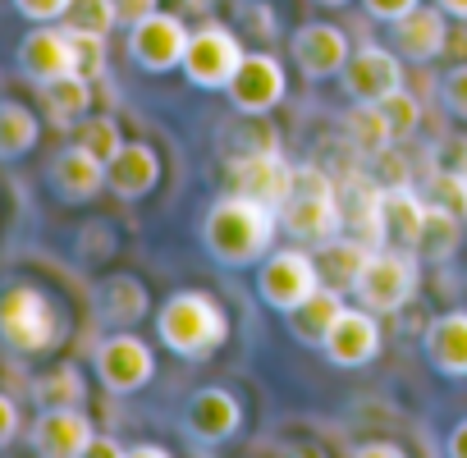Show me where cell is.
<instances>
[{"mask_svg": "<svg viewBox=\"0 0 467 458\" xmlns=\"http://www.w3.org/2000/svg\"><path fill=\"white\" fill-rule=\"evenodd\" d=\"M275 234H280V211L262 206L257 197L248 193H224L211 202L206 220H202V244L206 253L239 271V266H253L262 262L271 248H275Z\"/></svg>", "mask_w": 467, "mask_h": 458, "instance_id": "1", "label": "cell"}, {"mask_svg": "<svg viewBox=\"0 0 467 458\" xmlns=\"http://www.w3.org/2000/svg\"><path fill=\"white\" fill-rule=\"evenodd\" d=\"M156 335H161V344H165L170 353H179V358H188V362H202V358H211V353L224 344L229 321H224V307H220L211 294L183 289V294H174V298L156 312Z\"/></svg>", "mask_w": 467, "mask_h": 458, "instance_id": "2", "label": "cell"}, {"mask_svg": "<svg viewBox=\"0 0 467 458\" xmlns=\"http://www.w3.org/2000/svg\"><path fill=\"white\" fill-rule=\"evenodd\" d=\"M280 229H289L294 244H330L344 234V193L317 165H298L294 193L280 206Z\"/></svg>", "mask_w": 467, "mask_h": 458, "instance_id": "3", "label": "cell"}, {"mask_svg": "<svg viewBox=\"0 0 467 458\" xmlns=\"http://www.w3.org/2000/svg\"><path fill=\"white\" fill-rule=\"evenodd\" d=\"M65 339L60 307L37 285H10L0 294V344L19 358H42Z\"/></svg>", "mask_w": 467, "mask_h": 458, "instance_id": "4", "label": "cell"}, {"mask_svg": "<svg viewBox=\"0 0 467 458\" xmlns=\"http://www.w3.org/2000/svg\"><path fill=\"white\" fill-rule=\"evenodd\" d=\"M348 294H358V303L371 307L376 317L403 312V307L412 303V294H417V253L394 248V244L376 248V253L367 257V266H362V276H358V285H353Z\"/></svg>", "mask_w": 467, "mask_h": 458, "instance_id": "5", "label": "cell"}, {"mask_svg": "<svg viewBox=\"0 0 467 458\" xmlns=\"http://www.w3.org/2000/svg\"><path fill=\"white\" fill-rule=\"evenodd\" d=\"M326 280H321V266H317V257L298 244V248H271L262 262H257V294H262V303L266 307H275V312H294V307H303L317 289H321Z\"/></svg>", "mask_w": 467, "mask_h": 458, "instance_id": "6", "label": "cell"}, {"mask_svg": "<svg viewBox=\"0 0 467 458\" xmlns=\"http://www.w3.org/2000/svg\"><path fill=\"white\" fill-rule=\"evenodd\" d=\"M244 47L234 37V28L224 24H202L192 37H188V51H183V74L192 88H206V92H224L229 78L239 74L244 65Z\"/></svg>", "mask_w": 467, "mask_h": 458, "instance_id": "7", "label": "cell"}, {"mask_svg": "<svg viewBox=\"0 0 467 458\" xmlns=\"http://www.w3.org/2000/svg\"><path fill=\"white\" fill-rule=\"evenodd\" d=\"M188 24L170 10H151L147 19L129 24V56L138 69L147 74H170L183 65V51H188Z\"/></svg>", "mask_w": 467, "mask_h": 458, "instance_id": "8", "label": "cell"}, {"mask_svg": "<svg viewBox=\"0 0 467 458\" xmlns=\"http://www.w3.org/2000/svg\"><path fill=\"white\" fill-rule=\"evenodd\" d=\"M294 174H298V165H289V156L280 147H257V151H244V156L229 161L234 193H248V197H257L271 211H280L289 202Z\"/></svg>", "mask_w": 467, "mask_h": 458, "instance_id": "9", "label": "cell"}, {"mask_svg": "<svg viewBox=\"0 0 467 458\" xmlns=\"http://www.w3.org/2000/svg\"><path fill=\"white\" fill-rule=\"evenodd\" d=\"M92 367H97V376H101V385H106L110 394H138V390L151 385V376H156L151 349H147L138 335H129V330L106 335V339L97 344V353H92Z\"/></svg>", "mask_w": 467, "mask_h": 458, "instance_id": "10", "label": "cell"}, {"mask_svg": "<svg viewBox=\"0 0 467 458\" xmlns=\"http://www.w3.org/2000/svg\"><path fill=\"white\" fill-rule=\"evenodd\" d=\"M321 353H326L330 367H344V371L367 367V362L380 353V321H376V312L362 307V303H358V307H344V312L335 317V326L326 330Z\"/></svg>", "mask_w": 467, "mask_h": 458, "instance_id": "11", "label": "cell"}, {"mask_svg": "<svg viewBox=\"0 0 467 458\" xmlns=\"http://www.w3.org/2000/svg\"><path fill=\"white\" fill-rule=\"evenodd\" d=\"M224 92H229L234 110H244L248 120H262L266 110H275V106L285 101V65H280L275 56H266V51L244 56L239 74L229 78Z\"/></svg>", "mask_w": 467, "mask_h": 458, "instance_id": "12", "label": "cell"}, {"mask_svg": "<svg viewBox=\"0 0 467 458\" xmlns=\"http://www.w3.org/2000/svg\"><path fill=\"white\" fill-rule=\"evenodd\" d=\"M239 426H244V403L234 399L229 390L202 385L197 394H188V403H183V435L188 440L211 449V444H220L229 435H239Z\"/></svg>", "mask_w": 467, "mask_h": 458, "instance_id": "13", "label": "cell"}, {"mask_svg": "<svg viewBox=\"0 0 467 458\" xmlns=\"http://www.w3.org/2000/svg\"><path fill=\"white\" fill-rule=\"evenodd\" d=\"M97 431L83 408H42L28 426V444L42 458H88Z\"/></svg>", "mask_w": 467, "mask_h": 458, "instance_id": "14", "label": "cell"}, {"mask_svg": "<svg viewBox=\"0 0 467 458\" xmlns=\"http://www.w3.org/2000/svg\"><path fill=\"white\" fill-rule=\"evenodd\" d=\"M403 56L399 51H385V47H358L348 56V65L339 69V83L353 101H380L389 97L394 88H403Z\"/></svg>", "mask_w": 467, "mask_h": 458, "instance_id": "15", "label": "cell"}, {"mask_svg": "<svg viewBox=\"0 0 467 458\" xmlns=\"http://www.w3.org/2000/svg\"><path fill=\"white\" fill-rule=\"evenodd\" d=\"M19 74L28 83H51L60 74H74V42H69V28L60 24H33V33L19 42Z\"/></svg>", "mask_w": 467, "mask_h": 458, "instance_id": "16", "label": "cell"}, {"mask_svg": "<svg viewBox=\"0 0 467 458\" xmlns=\"http://www.w3.org/2000/svg\"><path fill=\"white\" fill-rule=\"evenodd\" d=\"M348 56H353V47H348L344 28H335V24H303L294 33V65L312 83L339 74L348 65Z\"/></svg>", "mask_w": 467, "mask_h": 458, "instance_id": "17", "label": "cell"}, {"mask_svg": "<svg viewBox=\"0 0 467 458\" xmlns=\"http://www.w3.org/2000/svg\"><path fill=\"white\" fill-rule=\"evenodd\" d=\"M161 183V156L151 142H124L110 161H106V188L124 202L147 197Z\"/></svg>", "mask_w": 467, "mask_h": 458, "instance_id": "18", "label": "cell"}, {"mask_svg": "<svg viewBox=\"0 0 467 458\" xmlns=\"http://www.w3.org/2000/svg\"><path fill=\"white\" fill-rule=\"evenodd\" d=\"M47 179H51L56 197H65V202H92V197L106 188V161L92 156L83 142H74V147L56 151Z\"/></svg>", "mask_w": 467, "mask_h": 458, "instance_id": "19", "label": "cell"}, {"mask_svg": "<svg viewBox=\"0 0 467 458\" xmlns=\"http://www.w3.org/2000/svg\"><path fill=\"white\" fill-rule=\"evenodd\" d=\"M394 51L412 65H431L435 56L449 51V24H444V10L435 5H417L412 15H403L394 24Z\"/></svg>", "mask_w": 467, "mask_h": 458, "instance_id": "20", "label": "cell"}, {"mask_svg": "<svg viewBox=\"0 0 467 458\" xmlns=\"http://www.w3.org/2000/svg\"><path fill=\"white\" fill-rule=\"evenodd\" d=\"M380 215H385V244L417 253L421 248V229H426V202L417 197V188L394 183L380 188Z\"/></svg>", "mask_w": 467, "mask_h": 458, "instance_id": "21", "label": "cell"}, {"mask_svg": "<svg viewBox=\"0 0 467 458\" xmlns=\"http://www.w3.org/2000/svg\"><path fill=\"white\" fill-rule=\"evenodd\" d=\"M426 362L440 376H467V312H444L426 326Z\"/></svg>", "mask_w": 467, "mask_h": 458, "instance_id": "22", "label": "cell"}, {"mask_svg": "<svg viewBox=\"0 0 467 458\" xmlns=\"http://www.w3.org/2000/svg\"><path fill=\"white\" fill-rule=\"evenodd\" d=\"M37 101L56 129H74L92 110V78L83 74H60L51 83H37Z\"/></svg>", "mask_w": 467, "mask_h": 458, "instance_id": "23", "label": "cell"}, {"mask_svg": "<svg viewBox=\"0 0 467 458\" xmlns=\"http://www.w3.org/2000/svg\"><path fill=\"white\" fill-rule=\"evenodd\" d=\"M344 229L358 234L362 244L371 248H385V215H380V183L371 174L353 179L348 183V197H344Z\"/></svg>", "mask_w": 467, "mask_h": 458, "instance_id": "24", "label": "cell"}, {"mask_svg": "<svg viewBox=\"0 0 467 458\" xmlns=\"http://www.w3.org/2000/svg\"><path fill=\"white\" fill-rule=\"evenodd\" d=\"M97 317L110 326V330H129L147 317V285L133 280V276H110L101 289H97Z\"/></svg>", "mask_w": 467, "mask_h": 458, "instance_id": "25", "label": "cell"}, {"mask_svg": "<svg viewBox=\"0 0 467 458\" xmlns=\"http://www.w3.org/2000/svg\"><path fill=\"white\" fill-rule=\"evenodd\" d=\"M371 253H376L371 244H362L358 234H348V229H344V234H335L330 244H321V257H317L321 280H326V285H335V289H353Z\"/></svg>", "mask_w": 467, "mask_h": 458, "instance_id": "26", "label": "cell"}, {"mask_svg": "<svg viewBox=\"0 0 467 458\" xmlns=\"http://www.w3.org/2000/svg\"><path fill=\"white\" fill-rule=\"evenodd\" d=\"M344 312V294L335 289V285H321L303 307H294L289 312V330H294V339L298 344H312V349H321L326 344V330L335 326V317Z\"/></svg>", "mask_w": 467, "mask_h": 458, "instance_id": "27", "label": "cell"}, {"mask_svg": "<svg viewBox=\"0 0 467 458\" xmlns=\"http://www.w3.org/2000/svg\"><path fill=\"white\" fill-rule=\"evenodd\" d=\"M42 138V120L33 106L5 97L0 101V161H24Z\"/></svg>", "mask_w": 467, "mask_h": 458, "instance_id": "28", "label": "cell"}, {"mask_svg": "<svg viewBox=\"0 0 467 458\" xmlns=\"http://www.w3.org/2000/svg\"><path fill=\"white\" fill-rule=\"evenodd\" d=\"M344 133H348V142L362 156H376V151L394 147V133H389V124H385V115H380L376 101H358V110L344 115Z\"/></svg>", "mask_w": 467, "mask_h": 458, "instance_id": "29", "label": "cell"}, {"mask_svg": "<svg viewBox=\"0 0 467 458\" xmlns=\"http://www.w3.org/2000/svg\"><path fill=\"white\" fill-rule=\"evenodd\" d=\"M88 399L83 371L78 367H51L33 380V403L37 408H78Z\"/></svg>", "mask_w": 467, "mask_h": 458, "instance_id": "30", "label": "cell"}, {"mask_svg": "<svg viewBox=\"0 0 467 458\" xmlns=\"http://www.w3.org/2000/svg\"><path fill=\"white\" fill-rule=\"evenodd\" d=\"M458 239H462V220L426 202V229H421V248L417 253L431 257V262H449L458 253Z\"/></svg>", "mask_w": 467, "mask_h": 458, "instance_id": "31", "label": "cell"}, {"mask_svg": "<svg viewBox=\"0 0 467 458\" xmlns=\"http://www.w3.org/2000/svg\"><path fill=\"white\" fill-rule=\"evenodd\" d=\"M65 28L74 33H97V37H110V28L119 24V5L115 0H69V10L60 19Z\"/></svg>", "mask_w": 467, "mask_h": 458, "instance_id": "32", "label": "cell"}, {"mask_svg": "<svg viewBox=\"0 0 467 458\" xmlns=\"http://www.w3.org/2000/svg\"><path fill=\"white\" fill-rule=\"evenodd\" d=\"M376 106H380V115H385V124H389L394 142H403V138H412V133H417V124H421V101H417L408 88H394V92H389V97H380Z\"/></svg>", "mask_w": 467, "mask_h": 458, "instance_id": "33", "label": "cell"}, {"mask_svg": "<svg viewBox=\"0 0 467 458\" xmlns=\"http://www.w3.org/2000/svg\"><path fill=\"white\" fill-rule=\"evenodd\" d=\"M426 202L458 215V220H467V174L462 170H435L431 183H426Z\"/></svg>", "mask_w": 467, "mask_h": 458, "instance_id": "34", "label": "cell"}, {"mask_svg": "<svg viewBox=\"0 0 467 458\" xmlns=\"http://www.w3.org/2000/svg\"><path fill=\"white\" fill-rule=\"evenodd\" d=\"M74 142H83L92 156L110 161V156L124 147V133H119V124H115L110 115H88V120H78V133H74Z\"/></svg>", "mask_w": 467, "mask_h": 458, "instance_id": "35", "label": "cell"}, {"mask_svg": "<svg viewBox=\"0 0 467 458\" xmlns=\"http://www.w3.org/2000/svg\"><path fill=\"white\" fill-rule=\"evenodd\" d=\"M69 42H74V74H83V78H101L106 74V37H97V33H74L69 28Z\"/></svg>", "mask_w": 467, "mask_h": 458, "instance_id": "36", "label": "cell"}, {"mask_svg": "<svg viewBox=\"0 0 467 458\" xmlns=\"http://www.w3.org/2000/svg\"><path fill=\"white\" fill-rule=\"evenodd\" d=\"M440 106L467 124V60H458L444 78H440Z\"/></svg>", "mask_w": 467, "mask_h": 458, "instance_id": "37", "label": "cell"}, {"mask_svg": "<svg viewBox=\"0 0 467 458\" xmlns=\"http://www.w3.org/2000/svg\"><path fill=\"white\" fill-rule=\"evenodd\" d=\"M380 188H394V183H408V161L394 151V147H385V151H376L371 156V170H367Z\"/></svg>", "mask_w": 467, "mask_h": 458, "instance_id": "38", "label": "cell"}, {"mask_svg": "<svg viewBox=\"0 0 467 458\" xmlns=\"http://www.w3.org/2000/svg\"><path fill=\"white\" fill-rule=\"evenodd\" d=\"M15 10L28 19V24H60L69 0H15Z\"/></svg>", "mask_w": 467, "mask_h": 458, "instance_id": "39", "label": "cell"}, {"mask_svg": "<svg viewBox=\"0 0 467 458\" xmlns=\"http://www.w3.org/2000/svg\"><path fill=\"white\" fill-rule=\"evenodd\" d=\"M362 5H367L371 19H380V24H399L403 15H412V10L421 5V0H362Z\"/></svg>", "mask_w": 467, "mask_h": 458, "instance_id": "40", "label": "cell"}, {"mask_svg": "<svg viewBox=\"0 0 467 458\" xmlns=\"http://www.w3.org/2000/svg\"><path fill=\"white\" fill-rule=\"evenodd\" d=\"M19 435V403L10 394H0V449Z\"/></svg>", "mask_w": 467, "mask_h": 458, "instance_id": "41", "label": "cell"}, {"mask_svg": "<svg viewBox=\"0 0 467 458\" xmlns=\"http://www.w3.org/2000/svg\"><path fill=\"white\" fill-rule=\"evenodd\" d=\"M115 5H119V24H138L151 10H161V0H115Z\"/></svg>", "mask_w": 467, "mask_h": 458, "instance_id": "42", "label": "cell"}, {"mask_svg": "<svg viewBox=\"0 0 467 458\" xmlns=\"http://www.w3.org/2000/svg\"><path fill=\"white\" fill-rule=\"evenodd\" d=\"M444 453H449V458H467V417H462V422L449 431V440H444Z\"/></svg>", "mask_w": 467, "mask_h": 458, "instance_id": "43", "label": "cell"}, {"mask_svg": "<svg viewBox=\"0 0 467 458\" xmlns=\"http://www.w3.org/2000/svg\"><path fill=\"white\" fill-rule=\"evenodd\" d=\"M353 458H403V449L399 444H358Z\"/></svg>", "mask_w": 467, "mask_h": 458, "instance_id": "44", "label": "cell"}, {"mask_svg": "<svg viewBox=\"0 0 467 458\" xmlns=\"http://www.w3.org/2000/svg\"><path fill=\"white\" fill-rule=\"evenodd\" d=\"M119 453H124V444H115L110 435H97L92 449H88V458H119Z\"/></svg>", "mask_w": 467, "mask_h": 458, "instance_id": "45", "label": "cell"}, {"mask_svg": "<svg viewBox=\"0 0 467 458\" xmlns=\"http://www.w3.org/2000/svg\"><path fill=\"white\" fill-rule=\"evenodd\" d=\"M124 453H129V458H165L170 449H165V444H129Z\"/></svg>", "mask_w": 467, "mask_h": 458, "instance_id": "46", "label": "cell"}, {"mask_svg": "<svg viewBox=\"0 0 467 458\" xmlns=\"http://www.w3.org/2000/svg\"><path fill=\"white\" fill-rule=\"evenodd\" d=\"M435 5H440L449 19H462V24H467V0H435Z\"/></svg>", "mask_w": 467, "mask_h": 458, "instance_id": "47", "label": "cell"}, {"mask_svg": "<svg viewBox=\"0 0 467 458\" xmlns=\"http://www.w3.org/2000/svg\"><path fill=\"white\" fill-rule=\"evenodd\" d=\"M317 5H326V10H339V5H348V0H317Z\"/></svg>", "mask_w": 467, "mask_h": 458, "instance_id": "48", "label": "cell"}, {"mask_svg": "<svg viewBox=\"0 0 467 458\" xmlns=\"http://www.w3.org/2000/svg\"><path fill=\"white\" fill-rule=\"evenodd\" d=\"M462 174H467V151H462Z\"/></svg>", "mask_w": 467, "mask_h": 458, "instance_id": "49", "label": "cell"}]
</instances>
